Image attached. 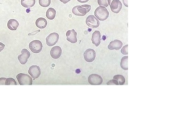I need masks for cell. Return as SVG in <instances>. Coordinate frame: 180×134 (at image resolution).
Here are the masks:
<instances>
[{"label": "cell", "mask_w": 180, "mask_h": 134, "mask_svg": "<svg viewBox=\"0 0 180 134\" xmlns=\"http://www.w3.org/2000/svg\"><path fill=\"white\" fill-rule=\"evenodd\" d=\"M91 8V6L89 5L76 6L72 8V12L75 15L79 16H83L90 12Z\"/></svg>", "instance_id": "6da1fadb"}, {"label": "cell", "mask_w": 180, "mask_h": 134, "mask_svg": "<svg viewBox=\"0 0 180 134\" xmlns=\"http://www.w3.org/2000/svg\"><path fill=\"white\" fill-rule=\"evenodd\" d=\"M94 15L100 21H104L109 17V12L108 9L105 7L100 6L96 9Z\"/></svg>", "instance_id": "7a4b0ae2"}, {"label": "cell", "mask_w": 180, "mask_h": 134, "mask_svg": "<svg viewBox=\"0 0 180 134\" xmlns=\"http://www.w3.org/2000/svg\"><path fill=\"white\" fill-rule=\"evenodd\" d=\"M16 78L20 85H32L33 79L29 75L20 73L17 75Z\"/></svg>", "instance_id": "3957f363"}, {"label": "cell", "mask_w": 180, "mask_h": 134, "mask_svg": "<svg viewBox=\"0 0 180 134\" xmlns=\"http://www.w3.org/2000/svg\"><path fill=\"white\" fill-rule=\"evenodd\" d=\"M42 43L39 40H35L30 43L29 47L33 53L38 54L40 53L43 48Z\"/></svg>", "instance_id": "277c9868"}, {"label": "cell", "mask_w": 180, "mask_h": 134, "mask_svg": "<svg viewBox=\"0 0 180 134\" xmlns=\"http://www.w3.org/2000/svg\"><path fill=\"white\" fill-rule=\"evenodd\" d=\"M86 24L88 26L93 28H97L100 25L99 20L93 15H89L86 18Z\"/></svg>", "instance_id": "5b68a950"}, {"label": "cell", "mask_w": 180, "mask_h": 134, "mask_svg": "<svg viewBox=\"0 0 180 134\" xmlns=\"http://www.w3.org/2000/svg\"><path fill=\"white\" fill-rule=\"evenodd\" d=\"M59 38V35L58 33H53L50 34L46 38L47 45L49 47L54 46L58 42Z\"/></svg>", "instance_id": "8992f818"}, {"label": "cell", "mask_w": 180, "mask_h": 134, "mask_svg": "<svg viewBox=\"0 0 180 134\" xmlns=\"http://www.w3.org/2000/svg\"><path fill=\"white\" fill-rule=\"evenodd\" d=\"M88 82L90 85H98L101 84L103 79L101 76L97 74H92L88 77Z\"/></svg>", "instance_id": "52a82bcc"}, {"label": "cell", "mask_w": 180, "mask_h": 134, "mask_svg": "<svg viewBox=\"0 0 180 134\" xmlns=\"http://www.w3.org/2000/svg\"><path fill=\"white\" fill-rule=\"evenodd\" d=\"M96 54L94 50L89 49L84 53V57L86 62L91 63L95 60Z\"/></svg>", "instance_id": "ba28073f"}, {"label": "cell", "mask_w": 180, "mask_h": 134, "mask_svg": "<svg viewBox=\"0 0 180 134\" xmlns=\"http://www.w3.org/2000/svg\"><path fill=\"white\" fill-rule=\"evenodd\" d=\"M21 53V54L18 56V60L21 64L25 65L28 62L31 55L30 53L28 50L24 49L22 50Z\"/></svg>", "instance_id": "9c48e42d"}, {"label": "cell", "mask_w": 180, "mask_h": 134, "mask_svg": "<svg viewBox=\"0 0 180 134\" xmlns=\"http://www.w3.org/2000/svg\"><path fill=\"white\" fill-rule=\"evenodd\" d=\"M28 73L34 80H35L40 76L41 74L40 68L37 65L32 66L29 68Z\"/></svg>", "instance_id": "30bf717a"}, {"label": "cell", "mask_w": 180, "mask_h": 134, "mask_svg": "<svg viewBox=\"0 0 180 134\" xmlns=\"http://www.w3.org/2000/svg\"><path fill=\"white\" fill-rule=\"evenodd\" d=\"M110 6L111 11L115 13H119L122 8V4L119 0H113Z\"/></svg>", "instance_id": "8fae6325"}, {"label": "cell", "mask_w": 180, "mask_h": 134, "mask_svg": "<svg viewBox=\"0 0 180 134\" xmlns=\"http://www.w3.org/2000/svg\"><path fill=\"white\" fill-rule=\"evenodd\" d=\"M66 35L67 36V40L70 43L75 44L77 41V33L74 29L68 31Z\"/></svg>", "instance_id": "7c38bea8"}, {"label": "cell", "mask_w": 180, "mask_h": 134, "mask_svg": "<svg viewBox=\"0 0 180 134\" xmlns=\"http://www.w3.org/2000/svg\"><path fill=\"white\" fill-rule=\"evenodd\" d=\"M62 53V49L58 46H56L52 47L50 52L51 57L56 60L60 57Z\"/></svg>", "instance_id": "4fadbf2b"}, {"label": "cell", "mask_w": 180, "mask_h": 134, "mask_svg": "<svg viewBox=\"0 0 180 134\" xmlns=\"http://www.w3.org/2000/svg\"><path fill=\"white\" fill-rule=\"evenodd\" d=\"M122 45L123 44L121 41L115 40L111 41L108 46V48L111 51L114 50L118 51L121 48Z\"/></svg>", "instance_id": "5bb4252c"}, {"label": "cell", "mask_w": 180, "mask_h": 134, "mask_svg": "<svg viewBox=\"0 0 180 134\" xmlns=\"http://www.w3.org/2000/svg\"><path fill=\"white\" fill-rule=\"evenodd\" d=\"M101 33L99 31H96L93 33L92 41L93 44L95 45L96 47L99 46L101 43Z\"/></svg>", "instance_id": "9a60e30c"}, {"label": "cell", "mask_w": 180, "mask_h": 134, "mask_svg": "<svg viewBox=\"0 0 180 134\" xmlns=\"http://www.w3.org/2000/svg\"><path fill=\"white\" fill-rule=\"evenodd\" d=\"M19 26V22L14 19H10L8 23V27L11 31H16Z\"/></svg>", "instance_id": "2e32d148"}, {"label": "cell", "mask_w": 180, "mask_h": 134, "mask_svg": "<svg viewBox=\"0 0 180 134\" xmlns=\"http://www.w3.org/2000/svg\"><path fill=\"white\" fill-rule=\"evenodd\" d=\"M47 20L43 18H40L36 20V26L40 29H44L47 26Z\"/></svg>", "instance_id": "e0dca14e"}, {"label": "cell", "mask_w": 180, "mask_h": 134, "mask_svg": "<svg viewBox=\"0 0 180 134\" xmlns=\"http://www.w3.org/2000/svg\"><path fill=\"white\" fill-rule=\"evenodd\" d=\"M35 3V0H22L21 1L22 5L26 8L32 7Z\"/></svg>", "instance_id": "ac0fdd59"}, {"label": "cell", "mask_w": 180, "mask_h": 134, "mask_svg": "<svg viewBox=\"0 0 180 134\" xmlns=\"http://www.w3.org/2000/svg\"><path fill=\"white\" fill-rule=\"evenodd\" d=\"M56 13V11L54 8H49L47 11L46 17L48 19L53 20L55 17Z\"/></svg>", "instance_id": "d6986e66"}, {"label": "cell", "mask_w": 180, "mask_h": 134, "mask_svg": "<svg viewBox=\"0 0 180 134\" xmlns=\"http://www.w3.org/2000/svg\"><path fill=\"white\" fill-rule=\"evenodd\" d=\"M128 56H124L123 57L120 62L121 67L125 70H128Z\"/></svg>", "instance_id": "ffe728a7"}, {"label": "cell", "mask_w": 180, "mask_h": 134, "mask_svg": "<svg viewBox=\"0 0 180 134\" xmlns=\"http://www.w3.org/2000/svg\"><path fill=\"white\" fill-rule=\"evenodd\" d=\"M113 79L118 81L119 85H123L125 83V79L124 77L121 75H116L114 76Z\"/></svg>", "instance_id": "44dd1931"}, {"label": "cell", "mask_w": 180, "mask_h": 134, "mask_svg": "<svg viewBox=\"0 0 180 134\" xmlns=\"http://www.w3.org/2000/svg\"><path fill=\"white\" fill-rule=\"evenodd\" d=\"M51 0H39V3L40 5L43 7H48L51 4Z\"/></svg>", "instance_id": "7402d4cb"}, {"label": "cell", "mask_w": 180, "mask_h": 134, "mask_svg": "<svg viewBox=\"0 0 180 134\" xmlns=\"http://www.w3.org/2000/svg\"><path fill=\"white\" fill-rule=\"evenodd\" d=\"M6 85H16L17 83L15 79L12 78H7L5 82Z\"/></svg>", "instance_id": "603a6c76"}, {"label": "cell", "mask_w": 180, "mask_h": 134, "mask_svg": "<svg viewBox=\"0 0 180 134\" xmlns=\"http://www.w3.org/2000/svg\"><path fill=\"white\" fill-rule=\"evenodd\" d=\"M98 3L100 6L107 7L108 6V0H97Z\"/></svg>", "instance_id": "cb8c5ba5"}, {"label": "cell", "mask_w": 180, "mask_h": 134, "mask_svg": "<svg viewBox=\"0 0 180 134\" xmlns=\"http://www.w3.org/2000/svg\"><path fill=\"white\" fill-rule=\"evenodd\" d=\"M128 45H125L122 48L121 52L122 54H124V55H127L128 54Z\"/></svg>", "instance_id": "d4e9b609"}, {"label": "cell", "mask_w": 180, "mask_h": 134, "mask_svg": "<svg viewBox=\"0 0 180 134\" xmlns=\"http://www.w3.org/2000/svg\"><path fill=\"white\" fill-rule=\"evenodd\" d=\"M107 84L108 85H119V84H118V81L115 79L109 81L107 83Z\"/></svg>", "instance_id": "484cf974"}, {"label": "cell", "mask_w": 180, "mask_h": 134, "mask_svg": "<svg viewBox=\"0 0 180 134\" xmlns=\"http://www.w3.org/2000/svg\"><path fill=\"white\" fill-rule=\"evenodd\" d=\"M6 78H0V85H5V82Z\"/></svg>", "instance_id": "4316f807"}, {"label": "cell", "mask_w": 180, "mask_h": 134, "mask_svg": "<svg viewBox=\"0 0 180 134\" xmlns=\"http://www.w3.org/2000/svg\"><path fill=\"white\" fill-rule=\"evenodd\" d=\"M5 47V45L3 43L0 42V52H1L4 49Z\"/></svg>", "instance_id": "83f0119b"}, {"label": "cell", "mask_w": 180, "mask_h": 134, "mask_svg": "<svg viewBox=\"0 0 180 134\" xmlns=\"http://www.w3.org/2000/svg\"><path fill=\"white\" fill-rule=\"evenodd\" d=\"M123 2L124 5L127 7H128V0H123Z\"/></svg>", "instance_id": "f1b7e54d"}, {"label": "cell", "mask_w": 180, "mask_h": 134, "mask_svg": "<svg viewBox=\"0 0 180 134\" xmlns=\"http://www.w3.org/2000/svg\"><path fill=\"white\" fill-rule=\"evenodd\" d=\"M59 1L62 2L64 4H66L68 3V2L71 1V0H59Z\"/></svg>", "instance_id": "f546056e"}, {"label": "cell", "mask_w": 180, "mask_h": 134, "mask_svg": "<svg viewBox=\"0 0 180 134\" xmlns=\"http://www.w3.org/2000/svg\"><path fill=\"white\" fill-rule=\"evenodd\" d=\"M77 1L81 3H85L88 2L89 0H77Z\"/></svg>", "instance_id": "4dcf8cb0"}, {"label": "cell", "mask_w": 180, "mask_h": 134, "mask_svg": "<svg viewBox=\"0 0 180 134\" xmlns=\"http://www.w3.org/2000/svg\"><path fill=\"white\" fill-rule=\"evenodd\" d=\"M113 1V0H108V3L109 5H110L111 2H112Z\"/></svg>", "instance_id": "1f68e13d"}]
</instances>
